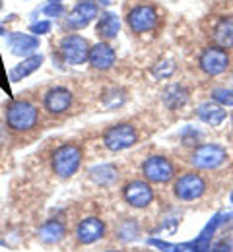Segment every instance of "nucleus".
Returning a JSON list of instances; mask_svg holds the SVG:
<instances>
[{
    "mask_svg": "<svg viewBox=\"0 0 233 252\" xmlns=\"http://www.w3.org/2000/svg\"><path fill=\"white\" fill-rule=\"evenodd\" d=\"M115 235L121 243H134L140 239V225L136 220H123L117 225Z\"/></svg>",
    "mask_w": 233,
    "mask_h": 252,
    "instance_id": "24",
    "label": "nucleus"
},
{
    "mask_svg": "<svg viewBox=\"0 0 233 252\" xmlns=\"http://www.w3.org/2000/svg\"><path fill=\"white\" fill-rule=\"evenodd\" d=\"M43 14L47 18H61L65 14V4L63 2H49L45 8H43Z\"/></svg>",
    "mask_w": 233,
    "mask_h": 252,
    "instance_id": "28",
    "label": "nucleus"
},
{
    "mask_svg": "<svg viewBox=\"0 0 233 252\" xmlns=\"http://www.w3.org/2000/svg\"><path fill=\"white\" fill-rule=\"evenodd\" d=\"M37 237L43 245H59L65 237H67V225L59 220H49L45 221L39 231H37Z\"/></svg>",
    "mask_w": 233,
    "mask_h": 252,
    "instance_id": "17",
    "label": "nucleus"
},
{
    "mask_svg": "<svg viewBox=\"0 0 233 252\" xmlns=\"http://www.w3.org/2000/svg\"><path fill=\"white\" fill-rule=\"evenodd\" d=\"M39 123V111L32 101H12L6 109V125L12 132H30Z\"/></svg>",
    "mask_w": 233,
    "mask_h": 252,
    "instance_id": "1",
    "label": "nucleus"
},
{
    "mask_svg": "<svg viewBox=\"0 0 233 252\" xmlns=\"http://www.w3.org/2000/svg\"><path fill=\"white\" fill-rule=\"evenodd\" d=\"M127 22H129V28L134 33H146L152 32L156 26H158V12L154 6H148V4H142V6H136L129 12L127 16Z\"/></svg>",
    "mask_w": 233,
    "mask_h": 252,
    "instance_id": "10",
    "label": "nucleus"
},
{
    "mask_svg": "<svg viewBox=\"0 0 233 252\" xmlns=\"http://www.w3.org/2000/svg\"><path fill=\"white\" fill-rule=\"evenodd\" d=\"M10 128H8V125H2L0 123V144H6L8 140H10V132H8Z\"/></svg>",
    "mask_w": 233,
    "mask_h": 252,
    "instance_id": "31",
    "label": "nucleus"
},
{
    "mask_svg": "<svg viewBox=\"0 0 233 252\" xmlns=\"http://www.w3.org/2000/svg\"><path fill=\"white\" fill-rule=\"evenodd\" d=\"M199 66L206 76H220L230 68V55L226 53V49L208 47L200 55Z\"/></svg>",
    "mask_w": 233,
    "mask_h": 252,
    "instance_id": "8",
    "label": "nucleus"
},
{
    "mask_svg": "<svg viewBox=\"0 0 233 252\" xmlns=\"http://www.w3.org/2000/svg\"><path fill=\"white\" fill-rule=\"evenodd\" d=\"M6 45H8L12 55L28 59V57L35 55V51L39 49V37H35L32 33L12 32L6 37Z\"/></svg>",
    "mask_w": 233,
    "mask_h": 252,
    "instance_id": "14",
    "label": "nucleus"
},
{
    "mask_svg": "<svg viewBox=\"0 0 233 252\" xmlns=\"http://www.w3.org/2000/svg\"><path fill=\"white\" fill-rule=\"evenodd\" d=\"M90 179L98 187H111L119 179V171L111 163H101V165H96L90 169Z\"/></svg>",
    "mask_w": 233,
    "mask_h": 252,
    "instance_id": "21",
    "label": "nucleus"
},
{
    "mask_svg": "<svg viewBox=\"0 0 233 252\" xmlns=\"http://www.w3.org/2000/svg\"><path fill=\"white\" fill-rule=\"evenodd\" d=\"M49 2H63V0H49Z\"/></svg>",
    "mask_w": 233,
    "mask_h": 252,
    "instance_id": "36",
    "label": "nucleus"
},
{
    "mask_svg": "<svg viewBox=\"0 0 233 252\" xmlns=\"http://www.w3.org/2000/svg\"><path fill=\"white\" fill-rule=\"evenodd\" d=\"M226 159H228V152L220 144H202L193 152L191 163L200 171H214L222 167Z\"/></svg>",
    "mask_w": 233,
    "mask_h": 252,
    "instance_id": "5",
    "label": "nucleus"
},
{
    "mask_svg": "<svg viewBox=\"0 0 233 252\" xmlns=\"http://www.w3.org/2000/svg\"><path fill=\"white\" fill-rule=\"evenodd\" d=\"M162 99H164V103H166L169 109H179V107H183V105L187 103L189 92H187L181 84H173V86L166 88Z\"/></svg>",
    "mask_w": 233,
    "mask_h": 252,
    "instance_id": "23",
    "label": "nucleus"
},
{
    "mask_svg": "<svg viewBox=\"0 0 233 252\" xmlns=\"http://www.w3.org/2000/svg\"><path fill=\"white\" fill-rule=\"evenodd\" d=\"M228 216H230V214H222V212H220V214H216V216H212V220L204 225V229L200 231V235L193 241V243L197 245V251L199 252H210V247H212L210 243H212V239H214V235H216L218 227L228 220Z\"/></svg>",
    "mask_w": 233,
    "mask_h": 252,
    "instance_id": "16",
    "label": "nucleus"
},
{
    "mask_svg": "<svg viewBox=\"0 0 233 252\" xmlns=\"http://www.w3.org/2000/svg\"><path fill=\"white\" fill-rule=\"evenodd\" d=\"M82 163V148L78 144H65L53 152V173L61 179H70L76 175Z\"/></svg>",
    "mask_w": 233,
    "mask_h": 252,
    "instance_id": "2",
    "label": "nucleus"
},
{
    "mask_svg": "<svg viewBox=\"0 0 233 252\" xmlns=\"http://www.w3.org/2000/svg\"><path fill=\"white\" fill-rule=\"evenodd\" d=\"M197 117H199L204 125L220 126L224 125V121L228 117V111L224 107H220L218 103H214V101H206V103H200L199 105Z\"/></svg>",
    "mask_w": 233,
    "mask_h": 252,
    "instance_id": "18",
    "label": "nucleus"
},
{
    "mask_svg": "<svg viewBox=\"0 0 233 252\" xmlns=\"http://www.w3.org/2000/svg\"><path fill=\"white\" fill-rule=\"evenodd\" d=\"M2 6H4V4H2V0H0V10H2Z\"/></svg>",
    "mask_w": 233,
    "mask_h": 252,
    "instance_id": "37",
    "label": "nucleus"
},
{
    "mask_svg": "<svg viewBox=\"0 0 233 252\" xmlns=\"http://www.w3.org/2000/svg\"><path fill=\"white\" fill-rule=\"evenodd\" d=\"M210 252H233L232 241H230V239H226V241L216 243L214 247H210Z\"/></svg>",
    "mask_w": 233,
    "mask_h": 252,
    "instance_id": "30",
    "label": "nucleus"
},
{
    "mask_svg": "<svg viewBox=\"0 0 233 252\" xmlns=\"http://www.w3.org/2000/svg\"><path fill=\"white\" fill-rule=\"evenodd\" d=\"M232 78H233V74H232Z\"/></svg>",
    "mask_w": 233,
    "mask_h": 252,
    "instance_id": "38",
    "label": "nucleus"
},
{
    "mask_svg": "<svg viewBox=\"0 0 233 252\" xmlns=\"http://www.w3.org/2000/svg\"><path fill=\"white\" fill-rule=\"evenodd\" d=\"M173 72H175V63H173V61H160L158 64H154V68H152V74H154V78H158V80H167V78H171Z\"/></svg>",
    "mask_w": 233,
    "mask_h": 252,
    "instance_id": "27",
    "label": "nucleus"
},
{
    "mask_svg": "<svg viewBox=\"0 0 233 252\" xmlns=\"http://www.w3.org/2000/svg\"><path fill=\"white\" fill-rule=\"evenodd\" d=\"M96 18H100L98 6H96L94 2H90V0H80V2L70 10V14H68V18H67V24H68V28H72V30H82V28L90 26Z\"/></svg>",
    "mask_w": 233,
    "mask_h": 252,
    "instance_id": "13",
    "label": "nucleus"
},
{
    "mask_svg": "<svg viewBox=\"0 0 233 252\" xmlns=\"http://www.w3.org/2000/svg\"><path fill=\"white\" fill-rule=\"evenodd\" d=\"M230 202L233 204V190H232V196H230Z\"/></svg>",
    "mask_w": 233,
    "mask_h": 252,
    "instance_id": "35",
    "label": "nucleus"
},
{
    "mask_svg": "<svg viewBox=\"0 0 233 252\" xmlns=\"http://www.w3.org/2000/svg\"><path fill=\"white\" fill-rule=\"evenodd\" d=\"M90 2H94V4H96V6H109V4H111V0H90Z\"/></svg>",
    "mask_w": 233,
    "mask_h": 252,
    "instance_id": "32",
    "label": "nucleus"
},
{
    "mask_svg": "<svg viewBox=\"0 0 233 252\" xmlns=\"http://www.w3.org/2000/svg\"><path fill=\"white\" fill-rule=\"evenodd\" d=\"M123 198L129 206L136 210H144L154 202V189L148 181H133L123 189Z\"/></svg>",
    "mask_w": 233,
    "mask_h": 252,
    "instance_id": "9",
    "label": "nucleus"
},
{
    "mask_svg": "<svg viewBox=\"0 0 233 252\" xmlns=\"http://www.w3.org/2000/svg\"><path fill=\"white\" fill-rule=\"evenodd\" d=\"M98 35H100L103 41H111V39H117V35L121 32V20H119V14L117 12H103L100 18H98Z\"/></svg>",
    "mask_w": 233,
    "mask_h": 252,
    "instance_id": "19",
    "label": "nucleus"
},
{
    "mask_svg": "<svg viewBox=\"0 0 233 252\" xmlns=\"http://www.w3.org/2000/svg\"><path fill=\"white\" fill-rule=\"evenodd\" d=\"M103 252H123V251H115V249H109V251H103Z\"/></svg>",
    "mask_w": 233,
    "mask_h": 252,
    "instance_id": "34",
    "label": "nucleus"
},
{
    "mask_svg": "<svg viewBox=\"0 0 233 252\" xmlns=\"http://www.w3.org/2000/svg\"><path fill=\"white\" fill-rule=\"evenodd\" d=\"M136 142H138V132L129 123L109 126L103 132V146L109 152H125L129 148H133Z\"/></svg>",
    "mask_w": 233,
    "mask_h": 252,
    "instance_id": "3",
    "label": "nucleus"
},
{
    "mask_svg": "<svg viewBox=\"0 0 233 252\" xmlns=\"http://www.w3.org/2000/svg\"><path fill=\"white\" fill-rule=\"evenodd\" d=\"M74 103V95L68 88H63V86H55L51 88L45 97H43V107L49 115H65L68 109L72 107Z\"/></svg>",
    "mask_w": 233,
    "mask_h": 252,
    "instance_id": "11",
    "label": "nucleus"
},
{
    "mask_svg": "<svg viewBox=\"0 0 233 252\" xmlns=\"http://www.w3.org/2000/svg\"><path fill=\"white\" fill-rule=\"evenodd\" d=\"M59 53L63 57L65 64L70 66H78V64H84L88 61V55H90V43L82 37V35H76V33H70L67 35L61 45H59Z\"/></svg>",
    "mask_w": 233,
    "mask_h": 252,
    "instance_id": "6",
    "label": "nucleus"
},
{
    "mask_svg": "<svg viewBox=\"0 0 233 252\" xmlns=\"http://www.w3.org/2000/svg\"><path fill=\"white\" fill-rule=\"evenodd\" d=\"M41 64H43V57L41 55H32V57H28V59H24L22 63H18L12 70H10V74H8V78H10V82H20V80H24V78H28V76H32L35 70H39L41 68Z\"/></svg>",
    "mask_w": 233,
    "mask_h": 252,
    "instance_id": "20",
    "label": "nucleus"
},
{
    "mask_svg": "<svg viewBox=\"0 0 233 252\" xmlns=\"http://www.w3.org/2000/svg\"><path fill=\"white\" fill-rule=\"evenodd\" d=\"M204 192H206V181L195 171L181 175L173 185V194L181 202H195L204 196Z\"/></svg>",
    "mask_w": 233,
    "mask_h": 252,
    "instance_id": "4",
    "label": "nucleus"
},
{
    "mask_svg": "<svg viewBox=\"0 0 233 252\" xmlns=\"http://www.w3.org/2000/svg\"><path fill=\"white\" fill-rule=\"evenodd\" d=\"M4 33H6V30H4V28H2V26H0V37H2V35H4Z\"/></svg>",
    "mask_w": 233,
    "mask_h": 252,
    "instance_id": "33",
    "label": "nucleus"
},
{
    "mask_svg": "<svg viewBox=\"0 0 233 252\" xmlns=\"http://www.w3.org/2000/svg\"><path fill=\"white\" fill-rule=\"evenodd\" d=\"M142 175L148 183L166 185L175 177V167L166 156H150L142 163Z\"/></svg>",
    "mask_w": 233,
    "mask_h": 252,
    "instance_id": "7",
    "label": "nucleus"
},
{
    "mask_svg": "<svg viewBox=\"0 0 233 252\" xmlns=\"http://www.w3.org/2000/svg\"><path fill=\"white\" fill-rule=\"evenodd\" d=\"M88 63L92 68H96V70H101V72H105V70H111L115 63H117V53H115V49L109 45V43H98V45H94V47H90V55H88Z\"/></svg>",
    "mask_w": 233,
    "mask_h": 252,
    "instance_id": "15",
    "label": "nucleus"
},
{
    "mask_svg": "<svg viewBox=\"0 0 233 252\" xmlns=\"http://www.w3.org/2000/svg\"><path fill=\"white\" fill-rule=\"evenodd\" d=\"M210 97L214 103H218L220 107H233V90L230 88H214L210 92Z\"/></svg>",
    "mask_w": 233,
    "mask_h": 252,
    "instance_id": "26",
    "label": "nucleus"
},
{
    "mask_svg": "<svg viewBox=\"0 0 233 252\" xmlns=\"http://www.w3.org/2000/svg\"><path fill=\"white\" fill-rule=\"evenodd\" d=\"M212 37H214V41L220 49H233V18L222 20L214 28Z\"/></svg>",
    "mask_w": 233,
    "mask_h": 252,
    "instance_id": "22",
    "label": "nucleus"
},
{
    "mask_svg": "<svg viewBox=\"0 0 233 252\" xmlns=\"http://www.w3.org/2000/svg\"><path fill=\"white\" fill-rule=\"evenodd\" d=\"M74 235H76V241L80 245H96L98 241L105 237V223L96 216L84 218L76 225Z\"/></svg>",
    "mask_w": 233,
    "mask_h": 252,
    "instance_id": "12",
    "label": "nucleus"
},
{
    "mask_svg": "<svg viewBox=\"0 0 233 252\" xmlns=\"http://www.w3.org/2000/svg\"><path fill=\"white\" fill-rule=\"evenodd\" d=\"M30 32H32V35H35V37L45 35V33L51 32V22H47V20L35 22V24H32V26H30Z\"/></svg>",
    "mask_w": 233,
    "mask_h": 252,
    "instance_id": "29",
    "label": "nucleus"
},
{
    "mask_svg": "<svg viewBox=\"0 0 233 252\" xmlns=\"http://www.w3.org/2000/svg\"><path fill=\"white\" fill-rule=\"evenodd\" d=\"M146 243L150 247L158 249L160 252H199L193 241L191 243H169V241H162V239H148Z\"/></svg>",
    "mask_w": 233,
    "mask_h": 252,
    "instance_id": "25",
    "label": "nucleus"
}]
</instances>
